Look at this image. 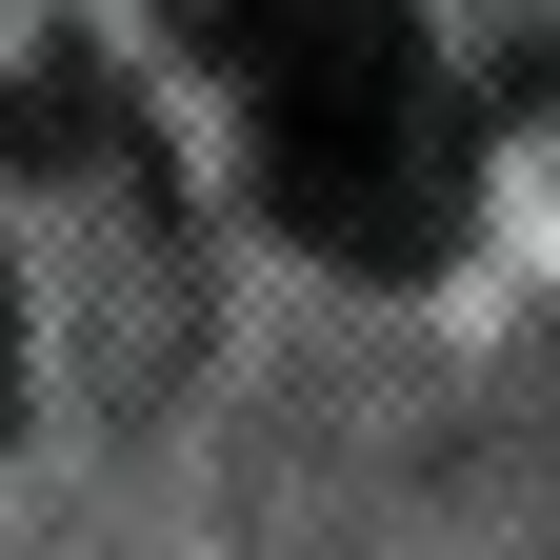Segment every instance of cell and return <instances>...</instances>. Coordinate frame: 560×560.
<instances>
[{"label":"cell","instance_id":"1","mask_svg":"<svg viewBox=\"0 0 560 560\" xmlns=\"http://www.w3.org/2000/svg\"><path fill=\"white\" fill-rule=\"evenodd\" d=\"M241 140H260L280 241H320L361 280H420L460 241V200H480V101L441 81V40L400 0H301L241 60Z\"/></svg>","mask_w":560,"mask_h":560},{"label":"cell","instance_id":"2","mask_svg":"<svg viewBox=\"0 0 560 560\" xmlns=\"http://www.w3.org/2000/svg\"><path fill=\"white\" fill-rule=\"evenodd\" d=\"M280 21H301V0H180V40H200V60H221V81H241V60H260Z\"/></svg>","mask_w":560,"mask_h":560},{"label":"cell","instance_id":"3","mask_svg":"<svg viewBox=\"0 0 560 560\" xmlns=\"http://www.w3.org/2000/svg\"><path fill=\"white\" fill-rule=\"evenodd\" d=\"M0 420H21V280H0Z\"/></svg>","mask_w":560,"mask_h":560}]
</instances>
